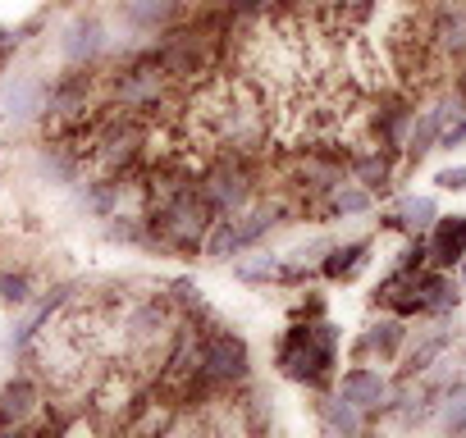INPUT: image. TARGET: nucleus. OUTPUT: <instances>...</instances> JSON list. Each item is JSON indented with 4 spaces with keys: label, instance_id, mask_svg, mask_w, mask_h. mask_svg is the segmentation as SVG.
I'll use <instances>...</instances> for the list:
<instances>
[{
    "label": "nucleus",
    "instance_id": "39448f33",
    "mask_svg": "<svg viewBox=\"0 0 466 438\" xmlns=\"http://www.w3.org/2000/svg\"><path fill=\"white\" fill-rule=\"evenodd\" d=\"M169 83H174V78L165 74V65H160L156 55H142V60H133V65H124V69L115 74L110 96H115L119 110L156 114V110L165 105V96H169Z\"/></svg>",
    "mask_w": 466,
    "mask_h": 438
},
{
    "label": "nucleus",
    "instance_id": "423d86ee",
    "mask_svg": "<svg viewBox=\"0 0 466 438\" xmlns=\"http://www.w3.org/2000/svg\"><path fill=\"white\" fill-rule=\"evenodd\" d=\"M425 37L439 51V60L461 65L466 60V0H430L425 5Z\"/></svg>",
    "mask_w": 466,
    "mask_h": 438
},
{
    "label": "nucleus",
    "instance_id": "aec40b11",
    "mask_svg": "<svg viewBox=\"0 0 466 438\" xmlns=\"http://www.w3.org/2000/svg\"><path fill=\"white\" fill-rule=\"evenodd\" d=\"M320 424H325L329 433H361L366 415L339 393V397H320Z\"/></svg>",
    "mask_w": 466,
    "mask_h": 438
},
{
    "label": "nucleus",
    "instance_id": "a878e982",
    "mask_svg": "<svg viewBox=\"0 0 466 438\" xmlns=\"http://www.w3.org/2000/svg\"><path fill=\"white\" fill-rule=\"evenodd\" d=\"M434 183L448 187V192H466V164H448V169H439Z\"/></svg>",
    "mask_w": 466,
    "mask_h": 438
},
{
    "label": "nucleus",
    "instance_id": "7ed1b4c3",
    "mask_svg": "<svg viewBox=\"0 0 466 438\" xmlns=\"http://www.w3.org/2000/svg\"><path fill=\"white\" fill-rule=\"evenodd\" d=\"M252 379V356H248V343L238 333H224V329H206V352H201V379L197 388L178 402H201V397H215V393H238L243 383Z\"/></svg>",
    "mask_w": 466,
    "mask_h": 438
},
{
    "label": "nucleus",
    "instance_id": "20e7f679",
    "mask_svg": "<svg viewBox=\"0 0 466 438\" xmlns=\"http://www.w3.org/2000/svg\"><path fill=\"white\" fill-rule=\"evenodd\" d=\"M197 183H201V196L210 201L215 219H233L257 201V169L248 155H215Z\"/></svg>",
    "mask_w": 466,
    "mask_h": 438
},
{
    "label": "nucleus",
    "instance_id": "f3484780",
    "mask_svg": "<svg viewBox=\"0 0 466 438\" xmlns=\"http://www.w3.org/2000/svg\"><path fill=\"white\" fill-rule=\"evenodd\" d=\"M375 205V192H366L361 183H339V187H329L325 196H320V210L329 214V219H348V214H366Z\"/></svg>",
    "mask_w": 466,
    "mask_h": 438
},
{
    "label": "nucleus",
    "instance_id": "9b49d317",
    "mask_svg": "<svg viewBox=\"0 0 466 438\" xmlns=\"http://www.w3.org/2000/svg\"><path fill=\"white\" fill-rule=\"evenodd\" d=\"M42 406H46V402H42V393H37L33 379L5 383V393H0V433H5V429H28Z\"/></svg>",
    "mask_w": 466,
    "mask_h": 438
},
{
    "label": "nucleus",
    "instance_id": "393cba45",
    "mask_svg": "<svg viewBox=\"0 0 466 438\" xmlns=\"http://www.w3.org/2000/svg\"><path fill=\"white\" fill-rule=\"evenodd\" d=\"M439 146H443V151H452V146H466V110H461L457 119H448V124H443V133H439Z\"/></svg>",
    "mask_w": 466,
    "mask_h": 438
},
{
    "label": "nucleus",
    "instance_id": "f03ea898",
    "mask_svg": "<svg viewBox=\"0 0 466 438\" xmlns=\"http://www.w3.org/2000/svg\"><path fill=\"white\" fill-rule=\"evenodd\" d=\"M279 370L307 388H329L334 379V365H339V329L329 320H307V324H293L284 338H279V352H275Z\"/></svg>",
    "mask_w": 466,
    "mask_h": 438
},
{
    "label": "nucleus",
    "instance_id": "1a4fd4ad",
    "mask_svg": "<svg viewBox=\"0 0 466 438\" xmlns=\"http://www.w3.org/2000/svg\"><path fill=\"white\" fill-rule=\"evenodd\" d=\"M370 124H375L380 146L393 151V155H402V151H407V137H411V124H416V110H411L407 96H384Z\"/></svg>",
    "mask_w": 466,
    "mask_h": 438
},
{
    "label": "nucleus",
    "instance_id": "a211bd4d",
    "mask_svg": "<svg viewBox=\"0 0 466 438\" xmlns=\"http://www.w3.org/2000/svg\"><path fill=\"white\" fill-rule=\"evenodd\" d=\"M366 261H370V243L366 238L361 243H348V247H329L325 261H320V274L325 279H352Z\"/></svg>",
    "mask_w": 466,
    "mask_h": 438
},
{
    "label": "nucleus",
    "instance_id": "5701e85b",
    "mask_svg": "<svg viewBox=\"0 0 466 438\" xmlns=\"http://www.w3.org/2000/svg\"><path fill=\"white\" fill-rule=\"evenodd\" d=\"M443 429H452V433H466V388H452V393H443Z\"/></svg>",
    "mask_w": 466,
    "mask_h": 438
},
{
    "label": "nucleus",
    "instance_id": "2eb2a0df",
    "mask_svg": "<svg viewBox=\"0 0 466 438\" xmlns=\"http://www.w3.org/2000/svg\"><path fill=\"white\" fill-rule=\"evenodd\" d=\"M124 15L142 33H165L183 19V0H124Z\"/></svg>",
    "mask_w": 466,
    "mask_h": 438
},
{
    "label": "nucleus",
    "instance_id": "4468645a",
    "mask_svg": "<svg viewBox=\"0 0 466 438\" xmlns=\"http://www.w3.org/2000/svg\"><path fill=\"white\" fill-rule=\"evenodd\" d=\"M402 343H407V320H402V315H384V320H375V324L361 333L357 356H380V361H393V356L402 352Z\"/></svg>",
    "mask_w": 466,
    "mask_h": 438
},
{
    "label": "nucleus",
    "instance_id": "dca6fc26",
    "mask_svg": "<svg viewBox=\"0 0 466 438\" xmlns=\"http://www.w3.org/2000/svg\"><path fill=\"white\" fill-rule=\"evenodd\" d=\"M101 46H106V28L96 19H78L69 28V37H65V65L69 69H87L101 55Z\"/></svg>",
    "mask_w": 466,
    "mask_h": 438
},
{
    "label": "nucleus",
    "instance_id": "6e6552de",
    "mask_svg": "<svg viewBox=\"0 0 466 438\" xmlns=\"http://www.w3.org/2000/svg\"><path fill=\"white\" fill-rule=\"evenodd\" d=\"M339 393L361 411V415H380L389 411V397H393V383L380 374V370H366V365H352L343 379H339Z\"/></svg>",
    "mask_w": 466,
    "mask_h": 438
},
{
    "label": "nucleus",
    "instance_id": "b1692460",
    "mask_svg": "<svg viewBox=\"0 0 466 438\" xmlns=\"http://www.w3.org/2000/svg\"><path fill=\"white\" fill-rule=\"evenodd\" d=\"M0 297L15 302V306H24V302L33 297V288H28V279H24V274H5V279H0Z\"/></svg>",
    "mask_w": 466,
    "mask_h": 438
},
{
    "label": "nucleus",
    "instance_id": "412c9836",
    "mask_svg": "<svg viewBox=\"0 0 466 438\" xmlns=\"http://www.w3.org/2000/svg\"><path fill=\"white\" fill-rule=\"evenodd\" d=\"M439 133H443V119H439L434 110H425V114L411 124V137H407V151H402V155H407L411 164H420V160L439 146Z\"/></svg>",
    "mask_w": 466,
    "mask_h": 438
},
{
    "label": "nucleus",
    "instance_id": "0eeeda50",
    "mask_svg": "<svg viewBox=\"0 0 466 438\" xmlns=\"http://www.w3.org/2000/svg\"><path fill=\"white\" fill-rule=\"evenodd\" d=\"M289 178L298 192H307V201H320L329 187H339L348 178V160L339 151H307L302 160H293Z\"/></svg>",
    "mask_w": 466,
    "mask_h": 438
},
{
    "label": "nucleus",
    "instance_id": "bb28decb",
    "mask_svg": "<svg viewBox=\"0 0 466 438\" xmlns=\"http://www.w3.org/2000/svg\"><path fill=\"white\" fill-rule=\"evenodd\" d=\"M425 5H430V0H425Z\"/></svg>",
    "mask_w": 466,
    "mask_h": 438
},
{
    "label": "nucleus",
    "instance_id": "f257e3e1",
    "mask_svg": "<svg viewBox=\"0 0 466 438\" xmlns=\"http://www.w3.org/2000/svg\"><path fill=\"white\" fill-rule=\"evenodd\" d=\"M210 224H215V210L201 196V183L165 192L147 210V238H151V247H165V252H178V256L201 252Z\"/></svg>",
    "mask_w": 466,
    "mask_h": 438
},
{
    "label": "nucleus",
    "instance_id": "f8f14e48",
    "mask_svg": "<svg viewBox=\"0 0 466 438\" xmlns=\"http://www.w3.org/2000/svg\"><path fill=\"white\" fill-rule=\"evenodd\" d=\"M393 151L384 146H366V151H352L348 155V178L361 183L366 192H389L393 187Z\"/></svg>",
    "mask_w": 466,
    "mask_h": 438
},
{
    "label": "nucleus",
    "instance_id": "4be33fe9",
    "mask_svg": "<svg viewBox=\"0 0 466 438\" xmlns=\"http://www.w3.org/2000/svg\"><path fill=\"white\" fill-rule=\"evenodd\" d=\"M393 214H398V229H407V234H425L434 219H439V210H434L430 196H407L402 210H393Z\"/></svg>",
    "mask_w": 466,
    "mask_h": 438
},
{
    "label": "nucleus",
    "instance_id": "6ab92c4d",
    "mask_svg": "<svg viewBox=\"0 0 466 438\" xmlns=\"http://www.w3.org/2000/svg\"><path fill=\"white\" fill-rule=\"evenodd\" d=\"M448 347H452V333H448V329H443V333H430V338H420V343H416V347L407 352L402 379H416V374H425L430 365H439Z\"/></svg>",
    "mask_w": 466,
    "mask_h": 438
},
{
    "label": "nucleus",
    "instance_id": "9d476101",
    "mask_svg": "<svg viewBox=\"0 0 466 438\" xmlns=\"http://www.w3.org/2000/svg\"><path fill=\"white\" fill-rule=\"evenodd\" d=\"M466 261V214H439L430 224V265L457 270Z\"/></svg>",
    "mask_w": 466,
    "mask_h": 438
},
{
    "label": "nucleus",
    "instance_id": "ddd939ff",
    "mask_svg": "<svg viewBox=\"0 0 466 438\" xmlns=\"http://www.w3.org/2000/svg\"><path fill=\"white\" fill-rule=\"evenodd\" d=\"M416 288H420L425 315H448V311H457V302H461V293H457L452 274H448V270H439V265L416 270Z\"/></svg>",
    "mask_w": 466,
    "mask_h": 438
}]
</instances>
